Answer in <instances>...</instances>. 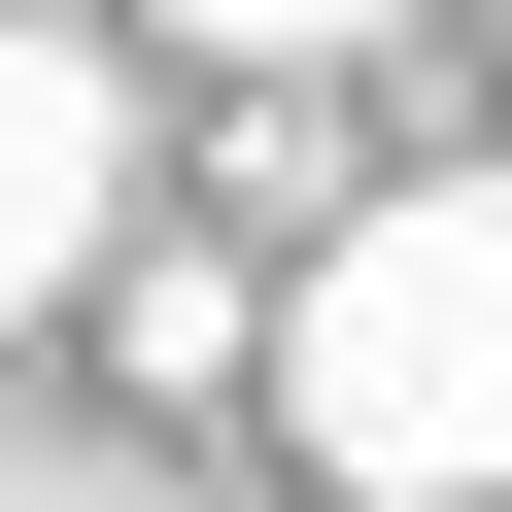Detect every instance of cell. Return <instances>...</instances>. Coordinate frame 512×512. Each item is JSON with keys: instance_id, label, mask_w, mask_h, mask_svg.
<instances>
[{"instance_id": "obj_1", "label": "cell", "mask_w": 512, "mask_h": 512, "mask_svg": "<svg viewBox=\"0 0 512 512\" xmlns=\"http://www.w3.org/2000/svg\"><path fill=\"white\" fill-rule=\"evenodd\" d=\"M274 444L342 512H512V171H410L308 239V308H274Z\"/></svg>"}, {"instance_id": "obj_2", "label": "cell", "mask_w": 512, "mask_h": 512, "mask_svg": "<svg viewBox=\"0 0 512 512\" xmlns=\"http://www.w3.org/2000/svg\"><path fill=\"white\" fill-rule=\"evenodd\" d=\"M103 274H137V103H103V35H0V342Z\"/></svg>"}, {"instance_id": "obj_3", "label": "cell", "mask_w": 512, "mask_h": 512, "mask_svg": "<svg viewBox=\"0 0 512 512\" xmlns=\"http://www.w3.org/2000/svg\"><path fill=\"white\" fill-rule=\"evenodd\" d=\"M103 376H137V410H239V376H274V308H239V239H137V274H103Z\"/></svg>"}, {"instance_id": "obj_4", "label": "cell", "mask_w": 512, "mask_h": 512, "mask_svg": "<svg viewBox=\"0 0 512 512\" xmlns=\"http://www.w3.org/2000/svg\"><path fill=\"white\" fill-rule=\"evenodd\" d=\"M171 35H205V69H342L376 0H171Z\"/></svg>"}, {"instance_id": "obj_5", "label": "cell", "mask_w": 512, "mask_h": 512, "mask_svg": "<svg viewBox=\"0 0 512 512\" xmlns=\"http://www.w3.org/2000/svg\"><path fill=\"white\" fill-rule=\"evenodd\" d=\"M0 35H69V0H0Z\"/></svg>"}]
</instances>
